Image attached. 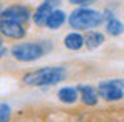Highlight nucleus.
I'll list each match as a JSON object with an SVG mask.
<instances>
[{"label":"nucleus","instance_id":"nucleus-11","mask_svg":"<svg viewBox=\"0 0 124 122\" xmlns=\"http://www.w3.org/2000/svg\"><path fill=\"white\" fill-rule=\"evenodd\" d=\"M64 22H65V12H62V10H59V8H55V10L49 15V19L45 20V25H47L49 29L55 30V29L61 27Z\"/></svg>","mask_w":124,"mask_h":122},{"label":"nucleus","instance_id":"nucleus-10","mask_svg":"<svg viewBox=\"0 0 124 122\" xmlns=\"http://www.w3.org/2000/svg\"><path fill=\"white\" fill-rule=\"evenodd\" d=\"M57 95H59V100L64 104H74L79 99V92L76 87H62L57 92Z\"/></svg>","mask_w":124,"mask_h":122},{"label":"nucleus","instance_id":"nucleus-12","mask_svg":"<svg viewBox=\"0 0 124 122\" xmlns=\"http://www.w3.org/2000/svg\"><path fill=\"white\" fill-rule=\"evenodd\" d=\"M102 42H104V35L101 34V32H94V30L87 32V34H85V39H84L85 47L91 49V50L97 49L99 45H102Z\"/></svg>","mask_w":124,"mask_h":122},{"label":"nucleus","instance_id":"nucleus-18","mask_svg":"<svg viewBox=\"0 0 124 122\" xmlns=\"http://www.w3.org/2000/svg\"><path fill=\"white\" fill-rule=\"evenodd\" d=\"M0 14H2V7H0Z\"/></svg>","mask_w":124,"mask_h":122},{"label":"nucleus","instance_id":"nucleus-4","mask_svg":"<svg viewBox=\"0 0 124 122\" xmlns=\"http://www.w3.org/2000/svg\"><path fill=\"white\" fill-rule=\"evenodd\" d=\"M124 79H112V80H104L97 87V94L107 102L121 100L124 95Z\"/></svg>","mask_w":124,"mask_h":122},{"label":"nucleus","instance_id":"nucleus-1","mask_svg":"<svg viewBox=\"0 0 124 122\" xmlns=\"http://www.w3.org/2000/svg\"><path fill=\"white\" fill-rule=\"evenodd\" d=\"M65 79V69L64 67H42L34 72H29L23 75L25 85L34 87H44V85H54L57 82H62Z\"/></svg>","mask_w":124,"mask_h":122},{"label":"nucleus","instance_id":"nucleus-15","mask_svg":"<svg viewBox=\"0 0 124 122\" xmlns=\"http://www.w3.org/2000/svg\"><path fill=\"white\" fill-rule=\"evenodd\" d=\"M70 3H77V5H82V7H87V5H91L94 0H69Z\"/></svg>","mask_w":124,"mask_h":122},{"label":"nucleus","instance_id":"nucleus-16","mask_svg":"<svg viewBox=\"0 0 124 122\" xmlns=\"http://www.w3.org/2000/svg\"><path fill=\"white\" fill-rule=\"evenodd\" d=\"M3 54H5V49H3V47H0V59H2V55H3Z\"/></svg>","mask_w":124,"mask_h":122},{"label":"nucleus","instance_id":"nucleus-3","mask_svg":"<svg viewBox=\"0 0 124 122\" xmlns=\"http://www.w3.org/2000/svg\"><path fill=\"white\" fill-rule=\"evenodd\" d=\"M104 17L101 12L92 10L89 7H81L77 10H74L69 15V23L72 29L77 30H89V29H96L102 23Z\"/></svg>","mask_w":124,"mask_h":122},{"label":"nucleus","instance_id":"nucleus-17","mask_svg":"<svg viewBox=\"0 0 124 122\" xmlns=\"http://www.w3.org/2000/svg\"><path fill=\"white\" fill-rule=\"evenodd\" d=\"M2 42H3V40H2V35H0V47H2Z\"/></svg>","mask_w":124,"mask_h":122},{"label":"nucleus","instance_id":"nucleus-8","mask_svg":"<svg viewBox=\"0 0 124 122\" xmlns=\"http://www.w3.org/2000/svg\"><path fill=\"white\" fill-rule=\"evenodd\" d=\"M77 92L81 95V100L85 105H96L99 100V94H97V89L92 87V85H79L77 87Z\"/></svg>","mask_w":124,"mask_h":122},{"label":"nucleus","instance_id":"nucleus-5","mask_svg":"<svg viewBox=\"0 0 124 122\" xmlns=\"http://www.w3.org/2000/svg\"><path fill=\"white\" fill-rule=\"evenodd\" d=\"M30 19V10L25 5H12L5 10H2L0 14V20H12V22H19V23H25Z\"/></svg>","mask_w":124,"mask_h":122},{"label":"nucleus","instance_id":"nucleus-2","mask_svg":"<svg viewBox=\"0 0 124 122\" xmlns=\"http://www.w3.org/2000/svg\"><path fill=\"white\" fill-rule=\"evenodd\" d=\"M52 49V43L49 40H40V42H23L17 43L10 49L14 59L20 62H34L39 60L44 54H47Z\"/></svg>","mask_w":124,"mask_h":122},{"label":"nucleus","instance_id":"nucleus-14","mask_svg":"<svg viewBox=\"0 0 124 122\" xmlns=\"http://www.w3.org/2000/svg\"><path fill=\"white\" fill-rule=\"evenodd\" d=\"M10 121V105L8 104H0V122Z\"/></svg>","mask_w":124,"mask_h":122},{"label":"nucleus","instance_id":"nucleus-6","mask_svg":"<svg viewBox=\"0 0 124 122\" xmlns=\"http://www.w3.org/2000/svg\"><path fill=\"white\" fill-rule=\"evenodd\" d=\"M59 3H61V0H44L40 5L37 7V10L34 12V22L37 25H45V20L59 7Z\"/></svg>","mask_w":124,"mask_h":122},{"label":"nucleus","instance_id":"nucleus-7","mask_svg":"<svg viewBox=\"0 0 124 122\" xmlns=\"http://www.w3.org/2000/svg\"><path fill=\"white\" fill-rule=\"evenodd\" d=\"M0 34H3L5 37L10 39H23L25 37V29L23 25L19 22H12V20H0Z\"/></svg>","mask_w":124,"mask_h":122},{"label":"nucleus","instance_id":"nucleus-9","mask_svg":"<svg viewBox=\"0 0 124 122\" xmlns=\"http://www.w3.org/2000/svg\"><path fill=\"white\" fill-rule=\"evenodd\" d=\"M64 45L69 49V50H79L84 45V37L77 32H70L64 37Z\"/></svg>","mask_w":124,"mask_h":122},{"label":"nucleus","instance_id":"nucleus-13","mask_svg":"<svg viewBox=\"0 0 124 122\" xmlns=\"http://www.w3.org/2000/svg\"><path fill=\"white\" fill-rule=\"evenodd\" d=\"M124 32V23L121 20H117L116 17L114 19H111V20L107 22V34L109 35H121Z\"/></svg>","mask_w":124,"mask_h":122}]
</instances>
